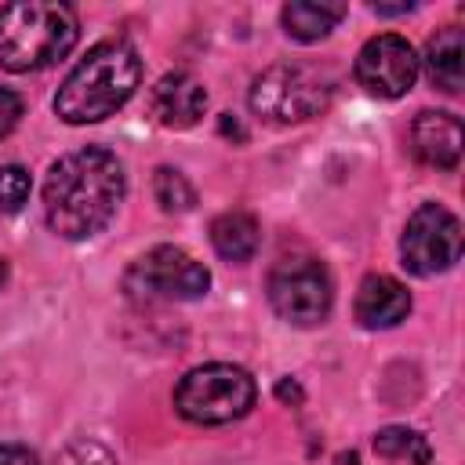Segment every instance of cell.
Segmentation results:
<instances>
[{"mask_svg": "<svg viewBox=\"0 0 465 465\" xmlns=\"http://www.w3.org/2000/svg\"><path fill=\"white\" fill-rule=\"evenodd\" d=\"M127 178L116 153L102 145L76 149L51 163L44 178V218L65 240H87L109 225L124 200Z\"/></svg>", "mask_w": 465, "mask_h": 465, "instance_id": "obj_1", "label": "cell"}, {"mask_svg": "<svg viewBox=\"0 0 465 465\" xmlns=\"http://www.w3.org/2000/svg\"><path fill=\"white\" fill-rule=\"evenodd\" d=\"M142 84V58L127 40L94 44L54 94V113L65 124H98L113 116Z\"/></svg>", "mask_w": 465, "mask_h": 465, "instance_id": "obj_2", "label": "cell"}, {"mask_svg": "<svg viewBox=\"0 0 465 465\" xmlns=\"http://www.w3.org/2000/svg\"><path fill=\"white\" fill-rule=\"evenodd\" d=\"M80 36L76 11L54 0H25L0 7V65L7 73H36L62 62Z\"/></svg>", "mask_w": 465, "mask_h": 465, "instance_id": "obj_3", "label": "cell"}, {"mask_svg": "<svg viewBox=\"0 0 465 465\" xmlns=\"http://www.w3.org/2000/svg\"><path fill=\"white\" fill-rule=\"evenodd\" d=\"M251 109L265 124H302L320 116L334 98V80L327 69L309 62H276L251 84Z\"/></svg>", "mask_w": 465, "mask_h": 465, "instance_id": "obj_4", "label": "cell"}, {"mask_svg": "<svg viewBox=\"0 0 465 465\" xmlns=\"http://www.w3.org/2000/svg\"><path fill=\"white\" fill-rule=\"evenodd\" d=\"M254 378L236 367V363H203L193 367L178 389H174V407L182 418L196 425H225L243 418L254 407Z\"/></svg>", "mask_w": 465, "mask_h": 465, "instance_id": "obj_5", "label": "cell"}, {"mask_svg": "<svg viewBox=\"0 0 465 465\" xmlns=\"http://www.w3.org/2000/svg\"><path fill=\"white\" fill-rule=\"evenodd\" d=\"M334 283L316 258H283L269 272V305L294 327H316L327 320Z\"/></svg>", "mask_w": 465, "mask_h": 465, "instance_id": "obj_6", "label": "cell"}, {"mask_svg": "<svg viewBox=\"0 0 465 465\" xmlns=\"http://www.w3.org/2000/svg\"><path fill=\"white\" fill-rule=\"evenodd\" d=\"M400 258L414 276L447 272L461 258V222L440 203H421L403 225Z\"/></svg>", "mask_w": 465, "mask_h": 465, "instance_id": "obj_7", "label": "cell"}, {"mask_svg": "<svg viewBox=\"0 0 465 465\" xmlns=\"http://www.w3.org/2000/svg\"><path fill=\"white\" fill-rule=\"evenodd\" d=\"M127 287L145 298H167V302H193L203 298L211 287V272L203 262L185 254L182 247H153L127 269Z\"/></svg>", "mask_w": 465, "mask_h": 465, "instance_id": "obj_8", "label": "cell"}, {"mask_svg": "<svg viewBox=\"0 0 465 465\" xmlns=\"http://www.w3.org/2000/svg\"><path fill=\"white\" fill-rule=\"evenodd\" d=\"M418 80V54L414 47L396 36L381 33L371 36L356 54V84L374 98H400Z\"/></svg>", "mask_w": 465, "mask_h": 465, "instance_id": "obj_9", "label": "cell"}, {"mask_svg": "<svg viewBox=\"0 0 465 465\" xmlns=\"http://www.w3.org/2000/svg\"><path fill=\"white\" fill-rule=\"evenodd\" d=\"M203 109H207V91L193 73H182V69L163 73L149 91V113L163 127H174V131L193 127L203 116Z\"/></svg>", "mask_w": 465, "mask_h": 465, "instance_id": "obj_10", "label": "cell"}, {"mask_svg": "<svg viewBox=\"0 0 465 465\" xmlns=\"http://www.w3.org/2000/svg\"><path fill=\"white\" fill-rule=\"evenodd\" d=\"M461 145H465V131L461 120L454 113H436L425 109L414 116L411 124V153L436 171H454L461 160Z\"/></svg>", "mask_w": 465, "mask_h": 465, "instance_id": "obj_11", "label": "cell"}, {"mask_svg": "<svg viewBox=\"0 0 465 465\" xmlns=\"http://www.w3.org/2000/svg\"><path fill=\"white\" fill-rule=\"evenodd\" d=\"M352 312L356 320L367 327V331H385V327H396L400 320H407L411 312V294L400 280L392 276H367L356 291V302H352Z\"/></svg>", "mask_w": 465, "mask_h": 465, "instance_id": "obj_12", "label": "cell"}, {"mask_svg": "<svg viewBox=\"0 0 465 465\" xmlns=\"http://www.w3.org/2000/svg\"><path fill=\"white\" fill-rule=\"evenodd\" d=\"M425 73L432 80V87L458 94L465 84V40L458 25L440 29L429 44H425Z\"/></svg>", "mask_w": 465, "mask_h": 465, "instance_id": "obj_13", "label": "cell"}, {"mask_svg": "<svg viewBox=\"0 0 465 465\" xmlns=\"http://www.w3.org/2000/svg\"><path fill=\"white\" fill-rule=\"evenodd\" d=\"M258 243H262L258 222L247 211H225V214H218L211 222V247L225 262H251Z\"/></svg>", "mask_w": 465, "mask_h": 465, "instance_id": "obj_14", "label": "cell"}, {"mask_svg": "<svg viewBox=\"0 0 465 465\" xmlns=\"http://www.w3.org/2000/svg\"><path fill=\"white\" fill-rule=\"evenodd\" d=\"M341 18H345L341 4H316V0H294V4H283V11H280L283 33L302 44L323 40Z\"/></svg>", "mask_w": 465, "mask_h": 465, "instance_id": "obj_15", "label": "cell"}, {"mask_svg": "<svg viewBox=\"0 0 465 465\" xmlns=\"http://www.w3.org/2000/svg\"><path fill=\"white\" fill-rule=\"evenodd\" d=\"M374 450L381 458H407L414 465H429V458H432L425 436L414 432V429H407V425H385V429H378Z\"/></svg>", "mask_w": 465, "mask_h": 465, "instance_id": "obj_16", "label": "cell"}, {"mask_svg": "<svg viewBox=\"0 0 465 465\" xmlns=\"http://www.w3.org/2000/svg\"><path fill=\"white\" fill-rule=\"evenodd\" d=\"M153 193H156V203L167 211V214H182V211H193L196 203V193L193 185L185 182L182 171H171V167H160L153 174Z\"/></svg>", "mask_w": 465, "mask_h": 465, "instance_id": "obj_17", "label": "cell"}, {"mask_svg": "<svg viewBox=\"0 0 465 465\" xmlns=\"http://www.w3.org/2000/svg\"><path fill=\"white\" fill-rule=\"evenodd\" d=\"M29 174L18 167V163H7L0 167V211L4 214H18L29 200Z\"/></svg>", "mask_w": 465, "mask_h": 465, "instance_id": "obj_18", "label": "cell"}, {"mask_svg": "<svg viewBox=\"0 0 465 465\" xmlns=\"http://www.w3.org/2000/svg\"><path fill=\"white\" fill-rule=\"evenodd\" d=\"M22 120V98L11 87H0V138H7Z\"/></svg>", "mask_w": 465, "mask_h": 465, "instance_id": "obj_19", "label": "cell"}, {"mask_svg": "<svg viewBox=\"0 0 465 465\" xmlns=\"http://www.w3.org/2000/svg\"><path fill=\"white\" fill-rule=\"evenodd\" d=\"M0 465H40V458L29 447L18 443H0Z\"/></svg>", "mask_w": 465, "mask_h": 465, "instance_id": "obj_20", "label": "cell"}, {"mask_svg": "<svg viewBox=\"0 0 465 465\" xmlns=\"http://www.w3.org/2000/svg\"><path fill=\"white\" fill-rule=\"evenodd\" d=\"M276 396H280L283 403H302V389H298L291 378H283V381L276 385Z\"/></svg>", "mask_w": 465, "mask_h": 465, "instance_id": "obj_21", "label": "cell"}, {"mask_svg": "<svg viewBox=\"0 0 465 465\" xmlns=\"http://www.w3.org/2000/svg\"><path fill=\"white\" fill-rule=\"evenodd\" d=\"M374 11H378V15H407V11H414V4H411V0H407V4H392V7L374 4Z\"/></svg>", "mask_w": 465, "mask_h": 465, "instance_id": "obj_22", "label": "cell"}, {"mask_svg": "<svg viewBox=\"0 0 465 465\" xmlns=\"http://www.w3.org/2000/svg\"><path fill=\"white\" fill-rule=\"evenodd\" d=\"M222 134H236V138H243V131H240V124H236V120H232L229 113L222 116Z\"/></svg>", "mask_w": 465, "mask_h": 465, "instance_id": "obj_23", "label": "cell"}, {"mask_svg": "<svg viewBox=\"0 0 465 465\" xmlns=\"http://www.w3.org/2000/svg\"><path fill=\"white\" fill-rule=\"evenodd\" d=\"M334 465H360V458H356L352 450H345V454H338V458H334Z\"/></svg>", "mask_w": 465, "mask_h": 465, "instance_id": "obj_24", "label": "cell"}, {"mask_svg": "<svg viewBox=\"0 0 465 465\" xmlns=\"http://www.w3.org/2000/svg\"><path fill=\"white\" fill-rule=\"evenodd\" d=\"M4 283H7V262L0 258V287H4Z\"/></svg>", "mask_w": 465, "mask_h": 465, "instance_id": "obj_25", "label": "cell"}]
</instances>
